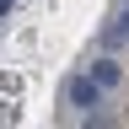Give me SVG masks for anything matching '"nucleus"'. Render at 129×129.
<instances>
[{
	"label": "nucleus",
	"instance_id": "4",
	"mask_svg": "<svg viewBox=\"0 0 129 129\" xmlns=\"http://www.w3.org/2000/svg\"><path fill=\"white\" fill-rule=\"evenodd\" d=\"M11 6H16V0H0V16H6V11H11Z\"/></svg>",
	"mask_w": 129,
	"mask_h": 129
},
{
	"label": "nucleus",
	"instance_id": "1",
	"mask_svg": "<svg viewBox=\"0 0 129 129\" xmlns=\"http://www.w3.org/2000/svg\"><path fill=\"white\" fill-rule=\"evenodd\" d=\"M70 102L75 108H97V102H102V86H97L91 75H75L70 81Z\"/></svg>",
	"mask_w": 129,
	"mask_h": 129
},
{
	"label": "nucleus",
	"instance_id": "3",
	"mask_svg": "<svg viewBox=\"0 0 129 129\" xmlns=\"http://www.w3.org/2000/svg\"><path fill=\"white\" fill-rule=\"evenodd\" d=\"M108 38H129V11L118 16V27H113V32H108Z\"/></svg>",
	"mask_w": 129,
	"mask_h": 129
},
{
	"label": "nucleus",
	"instance_id": "2",
	"mask_svg": "<svg viewBox=\"0 0 129 129\" xmlns=\"http://www.w3.org/2000/svg\"><path fill=\"white\" fill-rule=\"evenodd\" d=\"M118 75H124V70H118L113 59H97V64H91V81H97L102 91H108V86H118Z\"/></svg>",
	"mask_w": 129,
	"mask_h": 129
}]
</instances>
